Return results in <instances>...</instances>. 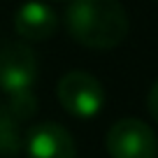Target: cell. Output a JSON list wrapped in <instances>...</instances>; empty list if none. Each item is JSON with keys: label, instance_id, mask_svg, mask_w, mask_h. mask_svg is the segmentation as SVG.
<instances>
[{"label": "cell", "instance_id": "obj_3", "mask_svg": "<svg viewBox=\"0 0 158 158\" xmlns=\"http://www.w3.org/2000/svg\"><path fill=\"white\" fill-rule=\"evenodd\" d=\"M105 149L109 158H158V137L142 118H121L107 130Z\"/></svg>", "mask_w": 158, "mask_h": 158}, {"label": "cell", "instance_id": "obj_5", "mask_svg": "<svg viewBox=\"0 0 158 158\" xmlns=\"http://www.w3.org/2000/svg\"><path fill=\"white\" fill-rule=\"evenodd\" d=\"M23 151L26 158H77V144L68 128L42 121L23 135Z\"/></svg>", "mask_w": 158, "mask_h": 158}, {"label": "cell", "instance_id": "obj_8", "mask_svg": "<svg viewBox=\"0 0 158 158\" xmlns=\"http://www.w3.org/2000/svg\"><path fill=\"white\" fill-rule=\"evenodd\" d=\"M147 107H149V114L153 116V121L158 123V81L149 89V95H147Z\"/></svg>", "mask_w": 158, "mask_h": 158}, {"label": "cell", "instance_id": "obj_1", "mask_svg": "<svg viewBox=\"0 0 158 158\" xmlns=\"http://www.w3.org/2000/svg\"><path fill=\"white\" fill-rule=\"evenodd\" d=\"M65 28L86 49L109 51L126 40L130 21L118 0H70Z\"/></svg>", "mask_w": 158, "mask_h": 158}, {"label": "cell", "instance_id": "obj_2", "mask_svg": "<svg viewBox=\"0 0 158 158\" xmlns=\"http://www.w3.org/2000/svg\"><path fill=\"white\" fill-rule=\"evenodd\" d=\"M56 95H58L60 107L79 121L95 118L102 112L105 100H107L105 86L98 81V77L84 70H72L63 74L56 86Z\"/></svg>", "mask_w": 158, "mask_h": 158}, {"label": "cell", "instance_id": "obj_6", "mask_svg": "<svg viewBox=\"0 0 158 158\" xmlns=\"http://www.w3.org/2000/svg\"><path fill=\"white\" fill-rule=\"evenodd\" d=\"M14 30L26 42H44L58 30V16L47 2L28 0L14 12Z\"/></svg>", "mask_w": 158, "mask_h": 158}, {"label": "cell", "instance_id": "obj_7", "mask_svg": "<svg viewBox=\"0 0 158 158\" xmlns=\"http://www.w3.org/2000/svg\"><path fill=\"white\" fill-rule=\"evenodd\" d=\"M21 121L12 114L7 105L0 102V158H16L23 151Z\"/></svg>", "mask_w": 158, "mask_h": 158}, {"label": "cell", "instance_id": "obj_9", "mask_svg": "<svg viewBox=\"0 0 158 158\" xmlns=\"http://www.w3.org/2000/svg\"><path fill=\"white\" fill-rule=\"evenodd\" d=\"M156 2H158V0H156Z\"/></svg>", "mask_w": 158, "mask_h": 158}, {"label": "cell", "instance_id": "obj_4", "mask_svg": "<svg viewBox=\"0 0 158 158\" xmlns=\"http://www.w3.org/2000/svg\"><path fill=\"white\" fill-rule=\"evenodd\" d=\"M37 81V56L23 42L0 44V89L10 98L33 93Z\"/></svg>", "mask_w": 158, "mask_h": 158}]
</instances>
